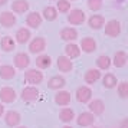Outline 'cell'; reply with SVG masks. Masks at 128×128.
I'll use <instances>...</instances> for the list:
<instances>
[{
  "label": "cell",
  "mask_w": 128,
  "mask_h": 128,
  "mask_svg": "<svg viewBox=\"0 0 128 128\" xmlns=\"http://www.w3.org/2000/svg\"><path fill=\"white\" fill-rule=\"evenodd\" d=\"M55 102L59 106H68L70 104V92H68V91H58V94L55 95Z\"/></svg>",
  "instance_id": "7402d4cb"
},
{
  "label": "cell",
  "mask_w": 128,
  "mask_h": 128,
  "mask_svg": "<svg viewBox=\"0 0 128 128\" xmlns=\"http://www.w3.org/2000/svg\"><path fill=\"white\" fill-rule=\"evenodd\" d=\"M62 128H72L70 125H65V127H62Z\"/></svg>",
  "instance_id": "74e56055"
},
{
  "label": "cell",
  "mask_w": 128,
  "mask_h": 128,
  "mask_svg": "<svg viewBox=\"0 0 128 128\" xmlns=\"http://www.w3.org/2000/svg\"><path fill=\"white\" fill-rule=\"evenodd\" d=\"M60 13H69L70 12V2L69 0H58V6L55 7Z\"/></svg>",
  "instance_id": "d6a6232c"
},
{
  "label": "cell",
  "mask_w": 128,
  "mask_h": 128,
  "mask_svg": "<svg viewBox=\"0 0 128 128\" xmlns=\"http://www.w3.org/2000/svg\"><path fill=\"white\" fill-rule=\"evenodd\" d=\"M116 91H118L120 98L127 99V98H128V82H127V81L120 82V84H118V88H116Z\"/></svg>",
  "instance_id": "1f68e13d"
},
{
  "label": "cell",
  "mask_w": 128,
  "mask_h": 128,
  "mask_svg": "<svg viewBox=\"0 0 128 128\" xmlns=\"http://www.w3.org/2000/svg\"><path fill=\"white\" fill-rule=\"evenodd\" d=\"M18 99V94L16 91L10 86H4L0 89V101L3 104H12Z\"/></svg>",
  "instance_id": "8992f818"
},
{
  "label": "cell",
  "mask_w": 128,
  "mask_h": 128,
  "mask_svg": "<svg viewBox=\"0 0 128 128\" xmlns=\"http://www.w3.org/2000/svg\"><path fill=\"white\" fill-rule=\"evenodd\" d=\"M56 65H58V69L60 70V72H65V74L72 72V69H74V62H72L69 58H66L65 55L64 56H59Z\"/></svg>",
  "instance_id": "2e32d148"
},
{
  "label": "cell",
  "mask_w": 128,
  "mask_h": 128,
  "mask_svg": "<svg viewBox=\"0 0 128 128\" xmlns=\"http://www.w3.org/2000/svg\"><path fill=\"white\" fill-rule=\"evenodd\" d=\"M16 76V69L12 65H2L0 66V78L4 81H10Z\"/></svg>",
  "instance_id": "44dd1931"
},
{
  "label": "cell",
  "mask_w": 128,
  "mask_h": 128,
  "mask_svg": "<svg viewBox=\"0 0 128 128\" xmlns=\"http://www.w3.org/2000/svg\"><path fill=\"white\" fill-rule=\"evenodd\" d=\"M120 128H128V118H124L120 124Z\"/></svg>",
  "instance_id": "e575fe53"
},
{
  "label": "cell",
  "mask_w": 128,
  "mask_h": 128,
  "mask_svg": "<svg viewBox=\"0 0 128 128\" xmlns=\"http://www.w3.org/2000/svg\"><path fill=\"white\" fill-rule=\"evenodd\" d=\"M29 10V2L28 0H14L12 3L13 13H24Z\"/></svg>",
  "instance_id": "d4e9b609"
},
{
  "label": "cell",
  "mask_w": 128,
  "mask_h": 128,
  "mask_svg": "<svg viewBox=\"0 0 128 128\" xmlns=\"http://www.w3.org/2000/svg\"><path fill=\"white\" fill-rule=\"evenodd\" d=\"M46 49V39L42 38V36H38V38H33L32 40L29 42V52L36 55V53H42Z\"/></svg>",
  "instance_id": "7a4b0ae2"
},
{
  "label": "cell",
  "mask_w": 128,
  "mask_h": 128,
  "mask_svg": "<svg viewBox=\"0 0 128 128\" xmlns=\"http://www.w3.org/2000/svg\"><path fill=\"white\" fill-rule=\"evenodd\" d=\"M79 55H81V49H79L78 45H75V43H68L65 46V56L69 58L70 60L79 58Z\"/></svg>",
  "instance_id": "603a6c76"
},
{
  "label": "cell",
  "mask_w": 128,
  "mask_h": 128,
  "mask_svg": "<svg viewBox=\"0 0 128 128\" xmlns=\"http://www.w3.org/2000/svg\"><path fill=\"white\" fill-rule=\"evenodd\" d=\"M111 65H112L111 58H110V56H106V55H101V56H98V59H96V66H98V70L110 69Z\"/></svg>",
  "instance_id": "f546056e"
},
{
  "label": "cell",
  "mask_w": 128,
  "mask_h": 128,
  "mask_svg": "<svg viewBox=\"0 0 128 128\" xmlns=\"http://www.w3.org/2000/svg\"><path fill=\"white\" fill-rule=\"evenodd\" d=\"M84 79L88 85H94V84H96V82L101 79V70L98 69H88L85 72V76H84Z\"/></svg>",
  "instance_id": "ffe728a7"
},
{
  "label": "cell",
  "mask_w": 128,
  "mask_h": 128,
  "mask_svg": "<svg viewBox=\"0 0 128 128\" xmlns=\"http://www.w3.org/2000/svg\"><path fill=\"white\" fill-rule=\"evenodd\" d=\"M4 114V106H3V104H0V116Z\"/></svg>",
  "instance_id": "d590c367"
},
{
  "label": "cell",
  "mask_w": 128,
  "mask_h": 128,
  "mask_svg": "<svg viewBox=\"0 0 128 128\" xmlns=\"http://www.w3.org/2000/svg\"><path fill=\"white\" fill-rule=\"evenodd\" d=\"M50 65H52V59L49 55H39L36 58V66L39 69H48L50 68Z\"/></svg>",
  "instance_id": "83f0119b"
},
{
  "label": "cell",
  "mask_w": 128,
  "mask_h": 128,
  "mask_svg": "<svg viewBox=\"0 0 128 128\" xmlns=\"http://www.w3.org/2000/svg\"><path fill=\"white\" fill-rule=\"evenodd\" d=\"M0 48L4 52H12V50H14V48H16V42H14V39H13L12 36H4V38H2Z\"/></svg>",
  "instance_id": "4316f807"
},
{
  "label": "cell",
  "mask_w": 128,
  "mask_h": 128,
  "mask_svg": "<svg viewBox=\"0 0 128 128\" xmlns=\"http://www.w3.org/2000/svg\"><path fill=\"white\" fill-rule=\"evenodd\" d=\"M111 62H112V65H114L115 68H124L128 62L127 52H125V50H118V52H115L114 59H111Z\"/></svg>",
  "instance_id": "9a60e30c"
},
{
  "label": "cell",
  "mask_w": 128,
  "mask_h": 128,
  "mask_svg": "<svg viewBox=\"0 0 128 128\" xmlns=\"http://www.w3.org/2000/svg\"><path fill=\"white\" fill-rule=\"evenodd\" d=\"M32 38V33L28 28H20V29L16 32V36H14V42L16 43H20V45H24L28 43Z\"/></svg>",
  "instance_id": "ac0fdd59"
},
{
  "label": "cell",
  "mask_w": 128,
  "mask_h": 128,
  "mask_svg": "<svg viewBox=\"0 0 128 128\" xmlns=\"http://www.w3.org/2000/svg\"><path fill=\"white\" fill-rule=\"evenodd\" d=\"M78 38V32L74 28H65L60 30V39L66 42H74Z\"/></svg>",
  "instance_id": "484cf974"
},
{
  "label": "cell",
  "mask_w": 128,
  "mask_h": 128,
  "mask_svg": "<svg viewBox=\"0 0 128 128\" xmlns=\"http://www.w3.org/2000/svg\"><path fill=\"white\" fill-rule=\"evenodd\" d=\"M4 122H6L7 127L16 128L22 122V115L19 114L18 111H7L6 114H4Z\"/></svg>",
  "instance_id": "ba28073f"
},
{
  "label": "cell",
  "mask_w": 128,
  "mask_h": 128,
  "mask_svg": "<svg viewBox=\"0 0 128 128\" xmlns=\"http://www.w3.org/2000/svg\"><path fill=\"white\" fill-rule=\"evenodd\" d=\"M95 121H96V118H95V115H92L91 112H81L79 115H78V118H76V124H78V127H92L94 124H95Z\"/></svg>",
  "instance_id": "9c48e42d"
},
{
  "label": "cell",
  "mask_w": 128,
  "mask_h": 128,
  "mask_svg": "<svg viewBox=\"0 0 128 128\" xmlns=\"http://www.w3.org/2000/svg\"><path fill=\"white\" fill-rule=\"evenodd\" d=\"M102 85L106 89H112V88H115L118 85V79H116V76L114 74H106L102 78Z\"/></svg>",
  "instance_id": "f1b7e54d"
},
{
  "label": "cell",
  "mask_w": 128,
  "mask_h": 128,
  "mask_svg": "<svg viewBox=\"0 0 128 128\" xmlns=\"http://www.w3.org/2000/svg\"><path fill=\"white\" fill-rule=\"evenodd\" d=\"M79 49L85 53H92V52L96 50V42H95L94 38H84L81 40Z\"/></svg>",
  "instance_id": "5bb4252c"
},
{
  "label": "cell",
  "mask_w": 128,
  "mask_h": 128,
  "mask_svg": "<svg viewBox=\"0 0 128 128\" xmlns=\"http://www.w3.org/2000/svg\"><path fill=\"white\" fill-rule=\"evenodd\" d=\"M39 89L35 86H26L22 91V95H20V98L23 102H28V104H32V102H36L38 99H39Z\"/></svg>",
  "instance_id": "6da1fadb"
},
{
  "label": "cell",
  "mask_w": 128,
  "mask_h": 128,
  "mask_svg": "<svg viewBox=\"0 0 128 128\" xmlns=\"http://www.w3.org/2000/svg\"><path fill=\"white\" fill-rule=\"evenodd\" d=\"M88 112H91L92 115H102L105 112V104L102 99H94L88 102Z\"/></svg>",
  "instance_id": "30bf717a"
},
{
  "label": "cell",
  "mask_w": 128,
  "mask_h": 128,
  "mask_svg": "<svg viewBox=\"0 0 128 128\" xmlns=\"http://www.w3.org/2000/svg\"><path fill=\"white\" fill-rule=\"evenodd\" d=\"M42 22H43V19H42V14L38 12H32L28 14V18H26V24L32 28V29H38V28H40Z\"/></svg>",
  "instance_id": "4fadbf2b"
},
{
  "label": "cell",
  "mask_w": 128,
  "mask_h": 128,
  "mask_svg": "<svg viewBox=\"0 0 128 128\" xmlns=\"http://www.w3.org/2000/svg\"><path fill=\"white\" fill-rule=\"evenodd\" d=\"M105 35L110 38H116L121 35V22L112 19L110 22L105 23Z\"/></svg>",
  "instance_id": "5b68a950"
},
{
  "label": "cell",
  "mask_w": 128,
  "mask_h": 128,
  "mask_svg": "<svg viewBox=\"0 0 128 128\" xmlns=\"http://www.w3.org/2000/svg\"><path fill=\"white\" fill-rule=\"evenodd\" d=\"M76 101L81 104H88L89 101H92V89L86 85H82L76 89Z\"/></svg>",
  "instance_id": "3957f363"
},
{
  "label": "cell",
  "mask_w": 128,
  "mask_h": 128,
  "mask_svg": "<svg viewBox=\"0 0 128 128\" xmlns=\"http://www.w3.org/2000/svg\"><path fill=\"white\" fill-rule=\"evenodd\" d=\"M88 26L94 30H99L105 26V18L101 14H92L88 19Z\"/></svg>",
  "instance_id": "e0dca14e"
},
{
  "label": "cell",
  "mask_w": 128,
  "mask_h": 128,
  "mask_svg": "<svg viewBox=\"0 0 128 128\" xmlns=\"http://www.w3.org/2000/svg\"><path fill=\"white\" fill-rule=\"evenodd\" d=\"M13 62H14V66L18 69H26V68H29V65H30V58L28 53L20 52L14 56Z\"/></svg>",
  "instance_id": "7c38bea8"
},
{
  "label": "cell",
  "mask_w": 128,
  "mask_h": 128,
  "mask_svg": "<svg viewBox=\"0 0 128 128\" xmlns=\"http://www.w3.org/2000/svg\"><path fill=\"white\" fill-rule=\"evenodd\" d=\"M16 128H28V127H20V125H19V127H16Z\"/></svg>",
  "instance_id": "f35d334b"
},
{
  "label": "cell",
  "mask_w": 128,
  "mask_h": 128,
  "mask_svg": "<svg viewBox=\"0 0 128 128\" xmlns=\"http://www.w3.org/2000/svg\"><path fill=\"white\" fill-rule=\"evenodd\" d=\"M69 2H74V0H69Z\"/></svg>",
  "instance_id": "60d3db41"
},
{
  "label": "cell",
  "mask_w": 128,
  "mask_h": 128,
  "mask_svg": "<svg viewBox=\"0 0 128 128\" xmlns=\"http://www.w3.org/2000/svg\"><path fill=\"white\" fill-rule=\"evenodd\" d=\"M16 23H18V18L16 14H13V12L0 13V24L3 28H13Z\"/></svg>",
  "instance_id": "8fae6325"
},
{
  "label": "cell",
  "mask_w": 128,
  "mask_h": 128,
  "mask_svg": "<svg viewBox=\"0 0 128 128\" xmlns=\"http://www.w3.org/2000/svg\"><path fill=\"white\" fill-rule=\"evenodd\" d=\"M24 79L28 84H30L32 86L33 85H39L43 81V74L39 69H28L24 72Z\"/></svg>",
  "instance_id": "277c9868"
},
{
  "label": "cell",
  "mask_w": 128,
  "mask_h": 128,
  "mask_svg": "<svg viewBox=\"0 0 128 128\" xmlns=\"http://www.w3.org/2000/svg\"><path fill=\"white\" fill-rule=\"evenodd\" d=\"M85 20H86V14H85V12L81 10V9H74V10H70L69 14H68V22H69L70 24L78 26V24H82Z\"/></svg>",
  "instance_id": "52a82bcc"
},
{
  "label": "cell",
  "mask_w": 128,
  "mask_h": 128,
  "mask_svg": "<svg viewBox=\"0 0 128 128\" xmlns=\"http://www.w3.org/2000/svg\"><path fill=\"white\" fill-rule=\"evenodd\" d=\"M42 14H43L42 19H45V20H48V22H53V20L58 19V10H56L55 7H52V6L45 7Z\"/></svg>",
  "instance_id": "4dcf8cb0"
},
{
  "label": "cell",
  "mask_w": 128,
  "mask_h": 128,
  "mask_svg": "<svg viewBox=\"0 0 128 128\" xmlns=\"http://www.w3.org/2000/svg\"><path fill=\"white\" fill-rule=\"evenodd\" d=\"M89 128H101V127H94V125H92V127H89Z\"/></svg>",
  "instance_id": "ab89813d"
},
{
  "label": "cell",
  "mask_w": 128,
  "mask_h": 128,
  "mask_svg": "<svg viewBox=\"0 0 128 128\" xmlns=\"http://www.w3.org/2000/svg\"><path fill=\"white\" fill-rule=\"evenodd\" d=\"M59 120L64 124H70L75 120V111L72 110V108H64L59 112Z\"/></svg>",
  "instance_id": "cb8c5ba5"
},
{
  "label": "cell",
  "mask_w": 128,
  "mask_h": 128,
  "mask_svg": "<svg viewBox=\"0 0 128 128\" xmlns=\"http://www.w3.org/2000/svg\"><path fill=\"white\" fill-rule=\"evenodd\" d=\"M88 7H89V10L96 12L102 7V0H88Z\"/></svg>",
  "instance_id": "836d02e7"
},
{
  "label": "cell",
  "mask_w": 128,
  "mask_h": 128,
  "mask_svg": "<svg viewBox=\"0 0 128 128\" xmlns=\"http://www.w3.org/2000/svg\"><path fill=\"white\" fill-rule=\"evenodd\" d=\"M66 85V81H65L64 76H52L49 81H48V88L50 89H55V91H62V88Z\"/></svg>",
  "instance_id": "d6986e66"
},
{
  "label": "cell",
  "mask_w": 128,
  "mask_h": 128,
  "mask_svg": "<svg viewBox=\"0 0 128 128\" xmlns=\"http://www.w3.org/2000/svg\"><path fill=\"white\" fill-rule=\"evenodd\" d=\"M7 2H9V0H0V6H4V4H7Z\"/></svg>",
  "instance_id": "8d00e7d4"
}]
</instances>
